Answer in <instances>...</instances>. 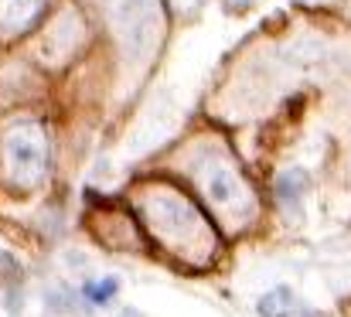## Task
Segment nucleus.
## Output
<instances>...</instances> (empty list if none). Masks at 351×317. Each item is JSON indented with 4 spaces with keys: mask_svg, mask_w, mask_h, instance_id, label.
<instances>
[{
    "mask_svg": "<svg viewBox=\"0 0 351 317\" xmlns=\"http://www.w3.org/2000/svg\"><path fill=\"white\" fill-rule=\"evenodd\" d=\"M7 161L17 181H38L45 174V161H48V147L45 137L31 126H21L7 137Z\"/></svg>",
    "mask_w": 351,
    "mask_h": 317,
    "instance_id": "f257e3e1",
    "label": "nucleus"
},
{
    "mask_svg": "<svg viewBox=\"0 0 351 317\" xmlns=\"http://www.w3.org/2000/svg\"><path fill=\"white\" fill-rule=\"evenodd\" d=\"M205 191L219 209H242L249 202V188L239 181L232 167H212V174L205 178Z\"/></svg>",
    "mask_w": 351,
    "mask_h": 317,
    "instance_id": "f03ea898",
    "label": "nucleus"
},
{
    "mask_svg": "<svg viewBox=\"0 0 351 317\" xmlns=\"http://www.w3.org/2000/svg\"><path fill=\"white\" fill-rule=\"evenodd\" d=\"M300 301L290 287H273L256 301V314L259 317H300Z\"/></svg>",
    "mask_w": 351,
    "mask_h": 317,
    "instance_id": "7ed1b4c3",
    "label": "nucleus"
},
{
    "mask_svg": "<svg viewBox=\"0 0 351 317\" xmlns=\"http://www.w3.org/2000/svg\"><path fill=\"white\" fill-rule=\"evenodd\" d=\"M307 185H311L307 171L290 167V171H283V174L276 178V198H280L283 205H300V198H304Z\"/></svg>",
    "mask_w": 351,
    "mask_h": 317,
    "instance_id": "20e7f679",
    "label": "nucleus"
},
{
    "mask_svg": "<svg viewBox=\"0 0 351 317\" xmlns=\"http://www.w3.org/2000/svg\"><path fill=\"white\" fill-rule=\"evenodd\" d=\"M117 290H119V280L117 277H106V280L86 283V287H82V297H86L89 304H96V307H106V304L117 297Z\"/></svg>",
    "mask_w": 351,
    "mask_h": 317,
    "instance_id": "39448f33",
    "label": "nucleus"
}]
</instances>
